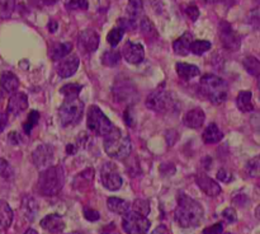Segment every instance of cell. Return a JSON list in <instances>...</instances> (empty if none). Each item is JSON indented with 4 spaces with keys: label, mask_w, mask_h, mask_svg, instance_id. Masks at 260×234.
<instances>
[{
    "label": "cell",
    "mask_w": 260,
    "mask_h": 234,
    "mask_svg": "<svg viewBox=\"0 0 260 234\" xmlns=\"http://www.w3.org/2000/svg\"><path fill=\"white\" fill-rule=\"evenodd\" d=\"M203 216H205V211L198 201L183 192L178 195V206L174 213L178 225L185 229L197 228L202 223Z\"/></svg>",
    "instance_id": "obj_1"
},
{
    "label": "cell",
    "mask_w": 260,
    "mask_h": 234,
    "mask_svg": "<svg viewBox=\"0 0 260 234\" xmlns=\"http://www.w3.org/2000/svg\"><path fill=\"white\" fill-rule=\"evenodd\" d=\"M65 175L60 165H51L40 173L37 190L43 196H55L62 190Z\"/></svg>",
    "instance_id": "obj_2"
},
{
    "label": "cell",
    "mask_w": 260,
    "mask_h": 234,
    "mask_svg": "<svg viewBox=\"0 0 260 234\" xmlns=\"http://www.w3.org/2000/svg\"><path fill=\"white\" fill-rule=\"evenodd\" d=\"M200 91L213 104H221L228 99V83L222 78L213 74H206L201 78Z\"/></svg>",
    "instance_id": "obj_3"
},
{
    "label": "cell",
    "mask_w": 260,
    "mask_h": 234,
    "mask_svg": "<svg viewBox=\"0 0 260 234\" xmlns=\"http://www.w3.org/2000/svg\"><path fill=\"white\" fill-rule=\"evenodd\" d=\"M104 139V150L107 154L117 159H124L131 154L132 142L127 135H124L117 127H113Z\"/></svg>",
    "instance_id": "obj_4"
},
{
    "label": "cell",
    "mask_w": 260,
    "mask_h": 234,
    "mask_svg": "<svg viewBox=\"0 0 260 234\" xmlns=\"http://www.w3.org/2000/svg\"><path fill=\"white\" fill-rule=\"evenodd\" d=\"M84 114V103L79 97H65V101L58 108V121L62 127L76 126Z\"/></svg>",
    "instance_id": "obj_5"
},
{
    "label": "cell",
    "mask_w": 260,
    "mask_h": 234,
    "mask_svg": "<svg viewBox=\"0 0 260 234\" xmlns=\"http://www.w3.org/2000/svg\"><path fill=\"white\" fill-rule=\"evenodd\" d=\"M86 124H88L89 130L95 135H99V136H106L114 127L108 117L103 113V111L94 104L89 107Z\"/></svg>",
    "instance_id": "obj_6"
},
{
    "label": "cell",
    "mask_w": 260,
    "mask_h": 234,
    "mask_svg": "<svg viewBox=\"0 0 260 234\" xmlns=\"http://www.w3.org/2000/svg\"><path fill=\"white\" fill-rule=\"evenodd\" d=\"M150 223L146 216L137 214L135 211H128L123 215L122 228L127 234H146L149 231Z\"/></svg>",
    "instance_id": "obj_7"
},
{
    "label": "cell",
    "mask_w": 260,
    "mask_h": 234,
    "mask_svg": "<svg viewBox=\"0 0 260 234\" xmlns=\"http://www.w3.org/2000/svg\"><path fill=\"white\" fill-rule=\"evenodd\" d=\"M146 106L149 109L162 113V112H167L172 108L173 99L165 89L159 88L149 94L146 99Z\"/></svg>",
    "instance_id": "obj_8"
},
{
    "label": "cell",
    "mask_w": 260,
    "mask_h": 234,
    "mask_svg": "<svg viewBox=\"0 0 260 234\" xmlns=\"http://www.w3.org/2000/svg\"><path fill=\"white\" fill-rule=\"evenodd\" d=\"M220 33V41L222 42L223 47L230 51H238L241 46V37L239 33L231 27V24L226 20H222L218 27Z\"/></svg>",
    "instance_id": "obj_9"
},
{
    "label": "cell",
    "mask_w": 260,
    "mask_h": 234,
    "mask_svg": "<svg viewBox=\"0 0 260 234\" xmlns=\"http://www.w3.org/2000/svg\"><path fill=\"white\" fill-rule=\"evenodd\" d=\"M101 178L102 183L107 190L117 191L122 187L123 185V180H122L121 174L117 170V167L113 163H106L102 167L101 170Z\"/></svg>",
    "instance_id": "obj_10"
},
{
    "label": "cell",
    "mask_w": 260,
    "mask_h": 234,
    "mask_svg": "<svg viewBox=\"0 0 260 234\" xmlns=\"http://www.w3.org/2000/svg\"><path fill=\"white\" fill-rule=\"evenodd\" d=\"M99 35L96 33V31L88 28V30H84L79 33L78 36V46L83 52L90 53L98 48L99 46Z\"/></svg>",
    "instance_id": "obj_11"
},
{
    "label": "cell",
    "mask_w": 260,
    "mask_h": 234,
    "mask_svg": "<svg viewBox=\"0 0 260 234\" xmlns=\"http://www.w3.org/2000/svg\"><path fill=\"white\" fill-rule=\"evenodd\" d=\"M32 162L38 169H46L51 167L53 162V150L50 145H38L32 153Z\"/></svg>",
    "instance_id": "obj_12"
},
{
    "label": "cell",
    "mask_w": 260,
    "mask_h": 234,
    "mask_svg": "<svg viewBox=\"0 0 260 234\" xmlns=\"http://www.w3.org/2000/svg\"><path fill=\"white\" fill-rule=\"evenodd\" d=\"M121 55L123 56L127 63L140 64L145 58V48L141 43L128 41L124 43Z\"/></svg>",
    "instance_id": "obj_13"
},
{
    "label": "cell",
    "mask_w": 260,
    "mask_h": 234,
    "mask_svg": "<svg viewBox=\"0 0 260 234\" xmlns=\"http://www.w3.org/2000/svg\"><path fill=\"white\" fill-rule=\"evenodd\" d=\"M79 65H80V60L76 55H70L63 57L62 60L58 63L57 66V74L58 76H61L62 79L69 78V76H73L74 74L78 71Z\"/></svg>",
    "instance_id": "obj_14"
},
{
    "label": "cell",
    "mask_w": 260,
    "mask_h": 234,
    "mask_svg": "<svg viewBox=\"0 0 260 234\" xmlns=\"http://www.w3.org/2000/svg\"><path fill=\"white\" fill-rule=\"evenodd\" d=\"M196 183L198 185V187L203 191L207 196L210 197H216L221 193V187L215 180H212L211 177H208L205 173H200L196 177Z\"/></svg>",
    "instance_id": "obj_15"
},
{
    "label": "cell",
    "mask_w": 260,
    "mask_h": 234,
    "mask_svg": "<svg viewBox=\"0 0 260 234\" xmlns=\"http://www.w3.org/2000/svg\"><path fill=\"white\" fill-rule=\"evenodd\" d=\"M28 107V97L22 92H15L10 96L9 101H8V113L17 116V114L22 113L25 111Z\"/></svg>",
    "instance_id": "obj_16"
},
{
    "label": "cell",
    "mask_w": 260,
    "mask_h": 234,
    "mask_svg": "<svg viewBox=\"0 0 260 234\" xmlns=\"http://www.w3.org/2000/svg\"><path fill=\"white\" fill-rule=\"evenodd\" d=\"M40 224L41 228L53 234L61 233L65 229V221H63L62 216L58 214H50V215L45 216Z\"/></svg>",
    "instance_id": "obj_17"
},
{
    "label": "cell",
    "mask_w": 260,
    "mask_h": 234,
    "mask_svg": "<svg viewBox=\"0 0 260 234\" xmlns=\"http://www.w3.org/2000/svg\"><path fill=\"white\" fill-rule=\"evenodd\" d=\"M205 120L206 114L205 112H203V109L196 107V108L190 109V111H188L187 113L184 114L183 121H184L185 126L190 127V129H200V127L205 124Z\"/></svg>",
    "instance_id": "obj_18"
},
{
    "label": "cell",
    "mask_w": 260,
    "mask_h": 234,
    "mask_svg": "<svg viewBox=\"0 0 260 234\" xmlns=\"http://www.w3.org/2000/svg\"><path fill=\"white\" fill-rule=\"evenodd\" d=\"M0 86L5 93L13 94L18 91L19 80H18L17 75L13 74L12 71H4L0 76Z\"/></svg>",
    "instance_id": "obj_19"
},
{
    "label": "cell",
    "mask_w": 260,
    "mask_h": 234,
    "mask_svg": "<svg viewBox=\"0 0 260 234\" xmlns=\"http://www.w3.org/2000/svg\"><path fill=\"white\" fill-rule=\"evenodd\" d=\"M127 14H128V19L131 22L139 25L142 17H144V4H142V0H129L128 5H127Z\"/></svg>",
    "instance_id": "obj_20"
},
{
    "label": "cell",
    "mask_w": 260,
    "mask_h": 234,
    "mask_svg": "<svg viewBox=\"0 0 260 234\" xmlns=\"http://www.w3.org/2000/svg\"><path fill=\"white\" fill-rule=\"evenodd\" d=\"M193 41L192 33L185 32L184 35L180 36L178 40L174 41L173 43V48H174V52L178 53L180 56H187L190 52V43Z\"/></svg>",
    "instance_id": "obj_21"
},
{
    "label": "cell",
    "mask_w": 260,
    "mask_h": 234,
    "mask_svg": "<svg viewBox=\"0 0 260 234\" xmlns=\"http://www.w3.org/2000/svg\"><path fill=\"white\" fill-rule=\"evenodd\" d=\"M175 69H177L178 75L182 79H184V80H190V79L196 78V76H198L201 74L200 69L196 65H192V64L177 63Z\"/></svg>",
    "instance_id": "obj_22"
},
{
    "label": "cell",
    "mask_w": 260,
    "mask_h": 234,
    "mask_svg": "<svg viewBox=\"0 0 260 234\" xmlns=\"http://www.w3.org/2000/svg\"><path fill=\"white\" fill-rule=\"evenodd\" d=\"M202 137L206 144H216V142H220L222 140L223 132L216 124H210L203 131Z\"/></svg>",
    "instance_id": "obj_23"
},
{
    "label": "cell",
    "mask_w": 260,
    "mask_h": 234,
    "mask_svg": "<svg viewBox=\"0 0 260 234\" xmlns=\"http://www.w3.org/2000/svg\"><path fill=\"white\" fill-rule=\"evenodd\" d=\"M107 206H108V209L112 213L118 214V215H124V214L128 213L129 208H131L128 201L119 197H108V200H107Z\"/></svg>",
    "instance_id": "obj_24"
},
{
    "label": "cell",
    "mask_w": 260,
    "mask_h": 234,
    "mask_svg": "<svg viewBox=\"0 0 260 234\" xmlns=\"http://www.w3.org/2000/svg\"><path fill=\"white\" fill-rule=\"evenodd\" d=\"M236 106L241 112L253 111V93L250 91H241L236 98Z\"/></svg>",
    "instance_id": "obj_25"
},
{
    "label": "cell",
    "mask_w": 260,
    "mask_h": 234,
    "mask_svg": "<svg viewBox=\"0 0 260 234\" xmlns=\"http://www.w3.org/2000/svg\"><path fill=\"white\" fill-rule=\"evenodd\" d=\"M13 210L8 202L0 200V230H5L12 225Z\"/></svg>",
    "instance_id": "obj_26"
},
{
    "label": "cell",
    "mask_w": 260,
    "mask_h": 234,
    "mask_svg": "<svg viewBox=\"0 0 260 234\" xmlns=\"http://www.w3.org/2000/svg\"><path fill=\"white\" fill-rule=\"evenodd\" d=\"M71 51H73V45H71L70 42L58 43V45H56L55 47L51 50V57H52L53 61L62 60V58L66 57Z\"/></svg>",
    "instance_id": "obj_27"
},
{
    "label": "cell",
    "mask_w": 260,
    "mask_h": 234,
    "mask_svg": "<svg viewBox=\"0 0 260 234\" xmlns=\"http://www.w3.org/2000/svg\"><path fill=\"white\" fill-rule=\"evenodd\" d=\"M243 66L250 75L260 78V61L254 56H246L243 60Z\"/></svg>",
    "instance_id": "obj_28"
},
{
    "label": "cell",
    "mask_w": 260,
    "mask_h": 234,
    "mask_svg": "<svg viewBox=\"0 0 260 234\" xmlns=\"http://www.w3.org/2000/svg\"><path fill=\"white\" fill-rule=\"evenodd\" d=\"M23 213H24V215L27 216L29 220H33V218H35L36 213H37V203H36V201L33 200V197H25L24 200H23Z\"/></svg>",
    "instance_id": "obj_29"
},
{
    "label": "cell",
    "mask_w": 260,
    "mask_h": 234,
    "mask_svg": "<svg viewBox=\"0 0 260 234\" xmlns=\"http://www.w3.org/2000/svg\"><path fill=\"white\" fill-rule=\"evenodd\" d=\"M121 57L122 55L118 51H107V52H104L103 57H102V63L106 66L113 68V66L118 65L119 61H121Z\"/></svg>",
    "instance_id": "obj_30"
},
{
    "label": "cell",
    "mask_w": 260,
    "mask_h": 234,
    "mask_svg": "<svg viewBox=\"0 0 260 234\" xmlns=\"http://www.w3.org/2000/svg\"><path fill=\"white\" fill-rule=\"evenodd\" d=\"M211 42L210 41L205 40H197L192 41L190 43V52H193L194 55H202V53L207 52L208 50H211Z\"/></svg>",
    "instance_id": "obj_31"
},
{
    "label": "cell",
    "mask_w": 260,
    "mask_h": 234,
    "mask_svg": "<svg viewBox=\"0 0 260 234\" xmlns=\"http://www.w3.org/2000/svg\"><path fill=\"white\" fill-rule=\"evenodd\" d=\"M15 0H0V19H8L13 14Z\"/></svg>",
    "instance_id": "obj_32"
},
{
    "label": "cell",
    "mask_w": 260,
    "mask_h": 234,
    "mask_svg": "<svg viewBox=\"0 0 260 234\" xmlns=\"http://www.w3.org/2000/svg\"><path fill=\"white\" fill-rule=\"evenodd\" d=\"M245 172L250 177H258L260 175V157L251 158L245 165Z\"/></svg>",
    "instance_id": "obj_33"
},
{
    "label": "cell",
    "mask_w": 260,
    "mask_h": 234,
    "mask_svg": "<svg viewBox=\"0 0 260 234\" xmlns=\"http://www.w3.org/2000/svg\"><path fill=\"white\" fill-rule=\"evenodd\" d=\"M123 35H124V31L122 30V28L116 27V28H113V30L109 31L108 36H107V41L109 42V45L113 46V47H116V46L122 41Z\"/></svg>",
    "instance_id": "obj_34"
},
{
    "label": "cell",
    "mask_w": 260,
    "mask_h": 234,
    "mask_svg": "<svg viewBox=\"0 0 260 234\" xmlns=\"http://www.w3.org/2000/svg\"><path fill=\"white\" fill-rule=\"evenodd\" d=\"M132 211L147 216V214L150 213V202L145 200V198H137L134 202V205H132Z\"/></svg>",
    "instance_id": "obj_35"
},
{
    "label": "cell",
    "mask_w": 260,
    "mask_h": 234,
    "mask_svg": "<svg viewBox=\"0 0 260 234\" xmlns=\"http://www.w3.org/2000/svg\"><path fill=\"white\" fill-rule=\"evenodd\" d=\"M38 121H40V113L37 111H30L29 114H28L27 121L23 124V130H24L25 134L29 135Z\"/></svg>",
    "instance_id": "obj_36"
},
{
    "label": "cell",
    "mask_w": 260,
    "mask_h": 234,
    "mask_svg": "<svg viewBox=\"0 0 260 234\" xmlns=\"http://www.w3.org/2000/svg\"><path fill=\"white\" fill-rule=\"evenodd\" d=\"M81 91V85L79 84H66L63 88H61V93L65 97H78Z\"/></svg>",
    "instance_id": "obj_37"
},
{
    "label": "cell",
    "mask_w": 260,
    "mask_h": 234,
    "mask_svg": "<svg viewBox=\"0 0 260 234\" xmlns=\"http://www.w3.org/2000/svg\"><path fill=\"white\" fill-rule=\"evenodd\" d=\"M248 22L254 30L260 31V8L253 9L248 15Z\"/></svg>",
    "instance_id": "obj_38"
},
{
    "label": "cell",
    "mask_w": 260,
    "mask_h": 234,
    "mask_svg": "<svg viewBox=\"0 0 260 234\" xmlns=\"http://www.w3.org/2000/svg\"><path fill=\"white\" fill-rule=\"evenodd\" d=\"M89 4L86 0H69L66 3V9L69 10H86Z\"/></svg>",
    "instance_id": "obj_39"
},
{
    "label": "cell",
    "mask_w": 260,
    "mask_h": 234,
    "mask_svg": "<svg viewBox=\"0 0 260 234\" xmlns=\"http://www.w3.org/2000/svg\"><path fill=\"white\" fill-rule=\"evenodd\" d=\"M222 216H223V219H225V220L230 224L235 223V221L238 220V214H236V211L234 210L233 208L225 209L222 213Z\"/></svg>",
    "instance_id": "obj_40"
},
{
    "label": "cell",
    "mask_w": 260,
    "mask_h": 234,
    "mask_svg": "<svg viewBox=\"0 0 260 234\" xmlns=\"http://www.w3.org/2000/svg\"><path fill=\"white\" fill-rule=\"evenodd\" d=\"M84 216H85L86 220L89 221H96L99 218H101V214L99 211H96L95 209H90V208H85L84 209Z\"/></svg>",
    "instance_id": "obj_41"
},
{
    "label": "cell",
    "mask_w": 260,
    "mask_h": 234,
    "mask_svg": "<svg viewBox=\"0 0 260 234\" xmlns=\"http://www.w3.org/2000/svg\"><path fill=\"white\" fill-rule=\"evenodd\" d=\"M140 28H141L142 32H144L145 35H147V36H149L151 32L155 33L154 25H152V23L150 22L147 18H142V20L140 22Z\"/></svg>",
    "instance_id": "obj_42"
},
{
    "label": "cell",
    "mask_w": 260,
    "mask_h": 234,
    "mask_svg": "<svg viewBox=\"0 0 260 234\" xmlns=\"http://www.w3.org/2000/svg\"><path fill=\"white\" fill-rule=\"evenodd\" d=\"M185 14L188 15L190 20H197L198 17H200V9H198L197 5L190 4L188 5L187 9H185Z\"/></svg>",
    "instance_id": "obj_43"
},
{
    "label": "cell",
    "mask_w": 260,
    "mask_h": 234,
    "mask_svg": "<svg viewBox=\"0 0 260 234\" xmlns=\"http://www.w3.org/2000/svg\"><path fill=\"white\" fill-rule=\"evenodd\" d=\"M223 231V224L222 223H216L213 225L208 226L203 230V234H222Z\"/></svg>",
    "instance_id": "obj_44"
},
{
    "label": "cell",
    "mask_w": 260,
    "mask_h": 234,
    "mask_svg": "<svg viewBox=\"0 0 260 234\" xmlns=\"http://www.w3.org/2000/svg\"><path fill=\"white\" fill-rule=\"evenodd\" d=\"M250 125L251 127H253L254 131H256L258 134H260V109L259 111H256L255 113L251 114Z\"/></svg>",
    "instance_id": "obj_45"
},
{
    "label": "cell",
    "mask_w": 260,
    "mask_h": 234,
    "mask_svg": "<svg viewBox=\"0 0 260 234\" xmlns=\"http://www.w3.org/2000/svg\"><path fill=\"white\" fill-rule=\"evenodd\" d=\"M217 180L222 181V182L225 183H229L233 181V174H231L228 169H225V168H221L217 172Z\"/></svg>",
    "instance_id": "obj_46"
},
{
    "label": "cell",
    "mask_w": 260,
    "mask_h": 234,
    "mask_svg": "<svg viewBox=\"0 0 260 234\" xmlns=\"http://www.w3.org/2000/svg\"><path fill=\"white\" fill-rule=\"evenodd\" d=\"M9 170V163L3 159V158H0V177H8Z\"/></svg>",
    "instance_id": "obj_47"
},
{
    "label": "cell",
    "mask_w": 260,
    "mask_h": 234,
    "mask_svg": "<svg viewBox=\"0 0 260 234\" xmlns=\"http://www.w3.org/2000/svg\"><path fill=\"white\" fill-rule=\"evenodd\" d=\"M8 141L13 145H17L22 141V139H20V135L18 132H10L9 136H8Z\"/></svg>",
    "instance_id": "obj_48"
},
{
    "label": "cell",
    "mask_w": 260,
    "mask_h": 234,
    "mask_svg": "<svg viewBox=\"0 0 260 234\" xmlns=\"http://www.w3.org/2000/svg\"><path fill=\"white\" fill-rule=\"evenodd\" d=\"M8 124V114L4 112H0V134L4 131V129L7 127Z\"/></svg>",
    "instance_id": "obj_49"
},
{
    "label": "cell",
    "mask_w": 260,
    "mask_h": 234,
    "mask_svg": "<svg viewBox=\"0 0 260 234\" xmlns=\"http://www.w3.org/2000/svg\"><path fill=\"white\" fill-rule=\"evenodd\" d=\"M124 121H126V124L128 125V126H134V121H132V114H131V109H127L126 112H124Z\"/></svg>",
    "instance_id": "obj_50"
},
{
    "label": "cell",
    "mask_w": 260,
    "mask_h": 234,
    "mask_svg": "<svg viewBox=\"0 0 260 234\" xmlns=\"http://www.w3.org/2000/svg\"><path fill=\"white\" fill-rule=\"evenodd\" d=\"M102 234H119V233L116 230V228H114L113 225H111V226H106V228L103 229V231H102Z\"/></svg>",
    "instance_id": "obj_51"
},
{
    "label": "cell",
    "mask_w": 260,
    "mask_h": 234,
    "mask_svg": "<svg viewBox=\"0 0 260 234\" xmlns=\"http://www.w3.org/2000/svg\"><path fill=\"white\" fill-rule=\"evenodd\" d=\"M151 234H168V229H167V226H165V225H160V226H157V228L155 229V230L152 231Z\"/></svg>",
    "instance_id": "obj_52"
},
{
    "label": "cell",
    "mask_w": 260,
    "mask_h": 234,
    "mask_svg": "<svg viewBox=\"0 0 260 234\" xmlns=\"http://www.w3.org/2000/svg\"><path fill=\"white\" fill-rule=\"evenodd\" d=\"M66 152L70 153V154H74V153L76 152V149H74V145H68V147H66Z\"/></svg>",
    "instance_id": "obj_53"
},
{
    "label": "cell",
    "mask_w": 260,
    "mask_h": 234,
    "mask_svg": "<svg viewBox=\"0 0 260 234\" xmlns=\"http://www.w3.org/2000/svg\"><path fill=\"white\" fill-rule=\"evenodd\" d=\"M56 28H57V24H56V22H50V31H51V32H55Z\"/></svg>",
    "instance_id": "obj_54"
},
{
    "label": "cell",
    "mask_w": 260,
    "mask_h": 234,
    "mask_svg": "<svg viewBox=\"0 0 260 234\" xmlns=\"http://www.w3.org/2000/svg\"><path fill=\"white\" fill-rule=\"evenodd\" d=\"M255 216H256V219H258V220L260 221V205L258 206V208H256V210H255Z\"/></svg>",
    "instance_id": "obj_55"
},
{
    "label": "cell",
    "mask_w": 260,
    "mask_h": 234,
    "mask_svg": "<svg viewBox=\"0 0 260 234\" xmlns=\"http://www.w3.org/2000/svg\"><path fill=\"white\" fill-rule=\"evenodd\" d=\"M24 234H38V233L35 230V229H28Z\"/></svg>",
    "instance_id": "obj_56"
},
{
    "label": "cell",
    "mask_w": 260,
    "mask_h": 234,
    "mask_svg": "<svg viewBox=\"0 0 260 234\" xmlns=\"http://www.w3.org/2000/svg\"><path fill=\"white\" fill-rule=\"evenodd\" d=\"M205 3H208V4H213V3H217L220 2V0H203Z\"/></svg>",
    "instance_id": "obj_57"
},
{
    "label": "cell",
    "mask_w": 260,
    "mask_h": 234,
    "mask_svg": "<svg viewBox=\"0 0 260 234\" xmlns=\"http://www.w3.org/2000/svg\"><path fill=\"white\" fill-rule=\"evenodd\" d=\"M69 234H85V233H83V231H71V233Z\"/></svg>",
    "instance_id": "obj_58"
},
{
    "label": "cell",
    "mask_w": 260,
    "mask_h": 234,
    "mask_svg": "<svg viewBox=\"0 0 260 234\" xmlns=\"http://www.w3.org/2000/svg\"><path fill=\"white\" fill-rule=\"evenodd\" d=\"M259 96H260V83H259Z\"/></svg>",
    "instance_id": "obj_59"
},
{
    "label": "cell",
    "mask_w": 260,
    "mask_h": 234,
    "mask_svg": "<svg viewBox=\"0 0 260 234\" xmlns=\"http://www.w3.org/2000/svg\"><path fill=\"white\" fill-rule=\"evenodd\" d=\"M53 2H58V0H53Z\"/></svg>",
    "instance_id": "obj_60"
},
{
    "label": "cell",
    "mask_w": 260,
    "mask_h": 234,
    "mask_svg": "<svg viewBox=\"0 0 260 234\" xmlns=\"http://www.w3.org/2000/svg\"><path fill=\"white\" fill-rule=\"evenodd\" d=\"M225 234H231V233H225Z\"/></svg>",
    "instance_id": "obj_61"
}]
</instances>
